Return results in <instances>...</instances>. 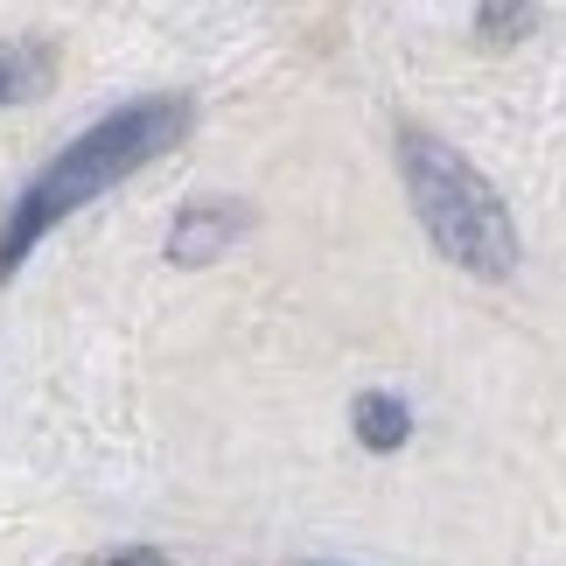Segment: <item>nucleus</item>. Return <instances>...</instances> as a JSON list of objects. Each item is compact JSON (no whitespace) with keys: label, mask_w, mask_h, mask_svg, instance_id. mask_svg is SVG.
Returning a JSON list of instances; mask_svg holds the SVG:
<instances>
[{"label":"nucleus","mask_w":566,"mask_h":566,"mask_svg":"<svg viewBox=\"0 0 566 566\" xmlns=\"http://www.w3.org/2000/svg\"><path fill=\"white\" fill-rule=\"evenodd\" d=\"M532 29V0H483V35L490 42H517Z\"/></svg>","instance_id":"423d86ee"},{"label":"nucleus","mask_w":566,"mask_h":566,"mask_svg":"<svg viewBox=\"0 0 566 566\" xmlns=\"http://www.w3.org/2000/svg\"><path fill=\"white\" fill-rule=\"evenodd\" d=\"M245 224H252L245 203H224V196H210V203H189V210L176 217V231H168V259H176V266H203V259H217Z\"/></svg>","instance_id":"7ed1b4c3"},{"label":"nucleus","mask_w":566,"mask_h":566,"mask_svg":"<svg viewBox=\"0 0 566 566\" xmlns=\"http://www.w3.org/2000/svg\"><path fill=\"white\" fill-rule=\"evenodd\" d=\"M182 134H189V98H134V105H119V113H105L98 126H84V134L21 189V203L8 210V224H0V280H14V266L71 210L98 203V196L113 182H126L134 168L161 161Z\"/></svg>","instance_id":"f257e3e1"},{"label":"nucleus","mask_w":566,"mask_h":566,"mask_svg":"<svg viewBox=\"0 0 566 566\" xmlns=\"http://www.w3.org/2000/svg\"><path fill=\"white\" fill-rule=\"evenodd\" d=\"M399 176L412 196V217H420L427 238L462 273H475V280L517 273V224H511L504 196L490 189V176L469 155H454L433 134H399Z\"/></svg>","instance_id":"f03ea898"},{"label":"nucleus","mask_w":566,"mask_h":566,"mask_svg":"<svg viewBox=\"0 0 566 566\" xmlns=\"http://www.w3.org/2000/svg\"><path fill=\"white\" fill-rule=\"evenodd\" d=\"M350 420H357V441L371 454L406 448V433H412V412H406V399H391V391H364L350 406Z\"/></svg>","instance_id":"39448f33"},{"label":"nucleus","mask_w":566,"mask_h":566,"mask_svg":"<svg viewBox=\"0 0 566 566\" xmlns=\"http://www.w3.org/2000/svg\"><path fill=\"white\" fill-rule=\"evenodd\" d=\"M56 84V50L42 35L29 42H8L0 50V105H21V98H42Z\"/></svg>","instance_id":"20e7f679"},{"label":"nucleus","mask_w":566,"mask_h":566,"mask_svg":"<svg viewBox=\"0 0 566 566\" xmlns=\"http://www.w3.org/2000/svg\"><path fill=\"white\" fill-rule=\"evenodd\" d=\"M105 566H161V553H147V546H140V553H113Z\"/></svg>","instance_id":"0eeeda50"}]
</instances>
